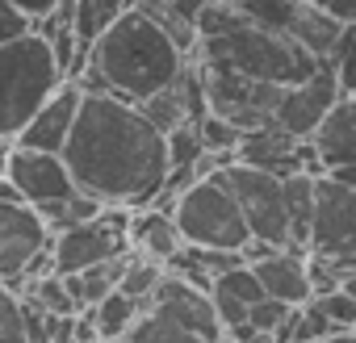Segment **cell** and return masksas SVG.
Listing matches in <instances>:
<instances>
[{
    "label": "cell",
    "mask_w": 356,
    "mask_h": 343,
    "mask_svg": "<svg viewBox=\"0 0 356 343\" xmlns=\"http://www.w3.org/2000/svg\"><path fill=\"white\" fill-rule=\"evenodd\" d=\"M310 256H323L339 276H348V264L356 260V181L327 167L314 181Z\"/></svg>",
    "instance_id": "7"
},
{
    "label": "cell",
    "mask_w": 356,
    "mask_h": 343,
    "mask_svg": "<svg viewBox=\"0 0 356 343\" xmlns=\"http://www.w3.org/2000/svg\"><path fill=\"white\" fill-rule=\"evenodd\" d=\"M260 285L268 297L277 301H289V306H306L314 297V281H310V260L306 251H293V247H273L264 251L260 260H252Z\"/></svg>",
    "instance_id": "16"
},
{
    "label": "cell",
    "mask_w": 356,
    "mask_h": 343,
    "mask_svg": "<svg viewBox=\"0 0 356 343\" xmlns=\"http://www.w3.org/2000/svg\"><path fill=\"white\" fill-rule=\"evenodd\" d=\"M126 260H130V251H126V256H113V260H105V264L80 268V272H63V281H67V293H72L76 310H92L101 297H109V293L122 285Z\"/></svg>",
    "instance_id": "19"
},
{
    "label": "cell",
    "mask_w": 356,
    "mask_h": 343,
    "mask_svg": "<svg viewBox=\"0 0 356 343\" xmlns=\"http://www.w3.org/2000/svg\"><path fill=\"white\" fill-rule=\"evenodd\" d=\"M235 159L268 167V172H277V176H293V172H323L314 142L310 138H293L277 122L260 126V130H248L243 142H239V151H235Z\"/></svg>",
    "instance_id": "14"
},
{
    "label": "cell",
    "mask_w": 356,
    "mask_h": 343,
    "mask_svg": "<svg viewBox=\"0 0 356 343\" xmlns=\"http://www.w3.org/2000/svg\"><path fill=\"white\" fill-rule=\"evenodd\" d=\"M189 59L193 55H185L172 42V34L159 30L143 9H126L92 47L84 92H118L126 101H147L181 76Z\"/></svg>",
    "instance_id": "2"
},
{
    "label": "cell",
    "mask_w": 356,
    "mask_h": 343,
    "mask_svg": "<svg viewBox=\"0 0 356 343\" xmlns=\"http://www.w3.org/2000/svg\"><path fill=\"white\" fill-rule=\"evenodd\" d=\"M163 276H168V264H163V260L143 256V251L130 247V260H126V272H122V285H118V289L130 293L134 301H143V310H151L155 289L163 285Z\"/></svg>",
    "instance_id": "24"
},
{
    "label": "cell",
    "mask_w": 356,
    "mask_h": 343,
    "mask_svg": "<svg viewBox=\"0 0 356 343\" xmlns=\"http://www.w3.org/2000/svg\"><path fill=\"white\" fill-rule=\"evenodd\" d=\"M88 314H92V326H97V335H101V339H126V335H130V326L143 318V301H134L130 293L113 289V293H109V297H101Z\"/></svg>",
    "instance_id": "23"
},
{
    "label": "cell",
    "mask_w": 356,
    "mask_h": 343,
    "mask_svg": "<svg viewBox=\"0 0 356 343\" xmlns=\"http://www.w3.org/2000/svg\"><path fill=\"white\" fill-rule=\"evenodd\" d=\"M323 167H356V92H343L310 138Z\"/></svg>",
    "instance_id": "17"
},
{
    "label": "cell",
    "mask_w": 356,
    "mask_h": 343,
    "mask_svg": "<svg viewBox=\"0 0 356 343\" xmlns=\"http://www.w3.org/2000/svg\"><path fill=\"white\" fill-rule=\"evenodd\" d=\"M323 343H356V326H352V331H335V335L323 339Z\"/></svg>",
    "instance_id": "37"
},
{
    "label": "cell",
    "mask_w": 356,
    "mask_h": 343,
    "mask_svg": "<svg viewBox=\"0 0 356 343\" xmlns=\"http://www.w3.org/2000/svg\"><path fill=\"white\" fill-rule=\"evenodd\" d=\"M343 289H348V293L356 297V272H352V276H343Z\"/></svg>",
    "instance_id": "38"
},
{
    "label": "cell",
    "mask_w": 356,
    "mask_h": 343,
    "mask_svg": "<svg viewBox=\"0 0 356 343\" xmlns=\"http://www.w3.org/2000/svg\"><path fill=\"white\" fill-rule=\"evenodd\" d=\"M80 105H84V84L80 80H63L51 101L30 117V126L17 134V147H34V151H63L72 130H76V117H80Z\"/></svg>",
    "instance_id": "15"
},
{
    "label": "cell",
    "mask_w": 356,
    "mask_h": 343,
    "mask_svg": "<svg viewBox=\"0 0 356 343\" xmlns=\"http://www.w3.org/2000/svg\"><path fill=\"white\" fill-rule=\"evenodd\" d=\"M130 222L134 218L126 214V206H105L97 218L59 231L51 243L55 272H80V268L105 264L113 256H126L130 251Z\"/></svg>",
    "instance_id": "9"
},
{
    "label": "cell",
    "mask_w": 356,
    "mask_h": 343,
    "mask_svg": "<svg viewBox=\"0 0 356 343\" xmlns=\"http://www.w3.org/2000/svg\"><path fill=\"white\" fill-rule=\"evenodd\" d=\"M235 5L252 26H264L273 34H285V38L302 42L323 63L331 59V51H335V42L343 34V22L323 13L318 5H310V0H235Z\"/></svg>",
    "instance_id": "10"
},
{
    "label": "cell",
    "mask_w": 356,
    "mask_h": 343,
    "mask_svg": "<svg viewBox=\"0 0 356 343\" xmlns=\"http://www.w3.org/2000/svg\"><path fill=\"white\" fill-rule=\"evenodd\" d=\"M130 343H214V339H206L202 331H193V326H185V322H176L172 314H163V310H143V318L130 326V335H126ZM222 343V339H218Z\"/></svg>",
    "instance_id": "22"
},
{
    "label": "cell",
    "mask_w": 356,
    "mask_h": 343,
    "mask_svg": "<svg viewBox=\"0 0 356 343\" xmlns=\"http://www.w3.org/2000/svg\"><path fill=\"white\" fill-rule=\"evenodd\" d=\"M202 155H206V142H202V126H197V122H189V126H181V130H172V134H168V159H172V172L193 167Z\"/></svg>",
    "instance_id": "26"
},
{
    "label": "cell",
    "mask_w": 356,
    "mask_h": 343,
    "mask_svg": "<svg viewBox=\"0 0 356 343\" xmlns=\"http://www.w3.org/2000/svg\"><path fill=\"white\" fill-rule=\"evenodd\" d=\"M67 80L55 59L47 34L26 30L9 42H0V142H17L30 117L51 101V92Z\"/></svg>",
    "instance_id": "3"
},
{
    "label": "cell",
    "mask_w": 356,
    "mask_h": 343,
    "mask_svg": "<svg viewBox=\"0 0 356 343\" xmlns=\"http://www.w3.org/2000/svg\"><path fill=\"white\" fill-rule=\"evenodd\" d=\"M327 63L335 67L339 88L356 92V22H343V34H339V42H335V51H331Z\"/></svg>",
    "instance_id": "28"
},
{
    "label": "cell",
    "mask_w": 356,
    "mask_h": 343,
    "mask_svg": "<svg viewBox=\"0 0 356 343\" xmlns=\"http://www.w3.org/2000/svg\"><path fill=\"white\" fill-rule=\"evenodd\" d=\"M314 301L327 310V318L339 326V331H352L356 326V297L339 285V289H327V293H314Z\"/></svg>",
    "instance_id": "31"
},
{
    "label": "cell",
    "mask_w": 356,
    "mask_h": 343,
    "mask_svg": "<svg viewBox=\"0 0 356 343\" xmlns=\"http://www.w3.org/2000/svg\"><path fill=\"white\" fill-rule=\"evenodd\" d=\"M314 181H318V172H293V176H285L289 247H293V251H310V226H314Z\"/></svg>",
    "instance_id": "20"
},
{
    "label": "cell",
    "mask_w": 356,
    "mask_h": 343,
    "mask_svg": "<svg viewBox=\"0 0 356 343\" xmlns=\"http://www.w3.org/2000/svg\"><path fill=\"white\" fill-rule=\"evenodd\" d=\"M214 176L235 193L248 226H252V239L260 243H273V247H289V210H285V176L268 167H256V163H243V159H231L222 163Z\"/></svg>",
    "instance_id": "6"
},
{
    "label": "cell",
    "mask_w": 356,
    "mask_h": 343,
    "mask_svg": "<svg viewBox=\"0 0 356 343\" xmlns=\"http://www.w3.org/2000/svg\"><path fill=\"white\" fill-rule=\"evenodd\" d=\"M130 247H134V251H143V256H155V260L172 264L176 256L189 247V243H185L181 226H176L172 210L151 206V214H138V218L130 222Z\"/></svg>",
    "instance_id": "18"
},
{
    "label": "cell",
    "mask_w": 356,
    "mask_h": 343,
    "mask_svg": "<svg viewBox=\"0 0 356 343\" xmlns=\"http://www.w3.org/2000/svg\"><path fill=\"white\" fill-rule=\"evenodd\" d=\"M210 297H214V310H218V318H222V326L231 331V326H239V322H248V301H239V297H231L227 289H210Z\"/></svg>",
    "instance_id": "34"
},
{
    "label": "cell",
    "mask_w": 356,
    "mask_h": 343,
    "mask_svg": "<svg viewBox=\"0 0 356 343\" xmlns=\"http://www.w3.org/2000/svg\"><path fill=\"white\" fill-rule=\"evenodd\" d=\"M197 5H218V0H197Z\"/></svg>",
    "instance_id": "39"
},
{
    "label": "cell",
    "mask_w": 356,
    "mask_h": 343,
    "mask_svg": "<svg viewBox=\"0 0 356 343\" xmlns=\"http://www.w3.org/2000/svg\"><path fill=\"white\" fill-rule=\"evenodd\" d=\"M55 243L51 222L30 201H5L0 197V281L9 289H22L30 264Z\"/></svg>",
    "instance_id": "11"
},
{
    "label": "cell",
    "mask_w": 356,
    "mask_h": 343,
    "mask_svg": "<svg viewBox=\"0 0 356 343\" xmlns=\"http://www.w3.org/2000/svg\"><path fill=\"white\" fill-rule=\"evenodd\" d=\"M63 159L80 193L126 210L155 206L172 176L168 134L143 113L138 101L118 92H84Z\"/></svg>",
    "instance_id": "1"
},
{
    "label": "cell",
    "mask_w": 356,
    "mask_h": 343,
    "mask_svg": "<svg viewBox=\"0 0 356 343\" xmlns=\"http://www.w3.org/2000/svg\"><path fill=\"white\" fill-rule=\"evenodd\" d=\"M310 5H318L323 13H331L339 22H356V0H310Z\"/></svg>",
    "instance_id": "35"
},
{
    "label": "cell",
    "mask_w": 356,
    "mask_h": 343,
    "mask_svg": "<svg viewBox=\"0 0 356 343\" xmlns=\"http://www.w3.org/2000/svg\"><path fill=\"white\" fill-rule=\"evenodd\" d=\"M13 5L38 22V17H47V13H55V5H59V0H13Z\"/></svg>",
    "instance_id": "36"
},
{
    "label": "cell",
    "mask_w": 356,
    "mask_h": 343,
    "mask_svg": "<svg viewBox=\"0 0 356 343\" xmlns=\"http://www.w3.org/2000/svg\"><path fill=\"white\" fill-rule=\"evenodd\" d=\"M130 5L126 0H76V9H72V30L80 38V51L92 55V47L101 42V34L126 13Z\"/></svg>",
    "instance_id": "21"
},
{
    "label": "cell",
    "mask_w": 356,
    "mask_h": 343,
    "mask_svg": "<svg viewBox=\"0 0 356 343\" xmlns=\"http://www.w3.org/2000/svg\"><path fill=\"white\" fill-rule=\"evenodd\" d=\"M339 97H343L339 76H335L331 63H323L314 76H306V80H298V84L285 88V97H281L273 122H277L281 130H289L293 138H314L318 126L327 122V113L339 105Z\"/></svg>",
    "instance_id": "13"
},
{
    "label": "cell",
    "mask_w": 356,
    "mask_h": 343,
    "mask_svg": "<svg viewBox=\"0 0 356 343\" xmlns=\"http://www.w3.org/2000/svg\"><path fill=\"white\" fill-rule=\"evenodd\" d=\"M0 343H30V335H26V301L5 281H0Z\"/></svg>",
    "instance_id": "25"
},
{
    "label": "cell",
    "mask_w": 356,
    "mask_h": 343,
    "mask_svg": "<svg viewBox=\"0 0 356 343\" xmlns=\"http://www.w3.org/2000/svg\"><path fill=\"white\" fill-rule=\"evenodd\" d=\"M0 172L13 181V189L47 210V206H59V201H72L80 189H76V176L63 159V151H34V147H13L5 159H0Z\"/></svg>",
    "instance_id": "12"
},
{
    "label": "cell",
    "mask_w": 356,
    "mask_h": 343,
    "mask_svg": "<svg viewBox=\"0 0 356 343\" xmlns=\"http://www.w3.org/2000/svg\"><path fill=\"white\" fill-rule=\"evenodd\" d=\"M197 63H218V67H235V72H248L256 80H273V84H298L306 76H314L323 67V59L314 51H306L302 42L285 38V34H273L264 26H252L243 13L231 30L222 34H210L197 42Z\"/></svg>",
    "instance_id": "4"
},
{
    "label": "cell",
    "mask_w": 356,
    "mask_h": 343,
    "mask_svg": "<svg viewBox=\"0 0 356 343\" xmlns=\"http://www.w3.org/2000/svg\"><path fill=\"white\" fill-rule=\"evenodd\" d=\"M339 326L327 318V310L310 297L306 306H302V314H298V335H293V343H323V339H331Z\"/></svg>",
    "instance_id": "30"
},
{
    "label": "cell",
    "mask_w": 356,
    "mask_h": 343,
    "mask_svg": "<svg viewBox=\"0 0 356 343\" xmlns=\"http://www.w3.org/2000/svg\"><path fill=\"white\" fill-rule=\"evenodd\" d=\"M26 30H34V17L22 13L13 0H0V42H9V38H17Z\"/></svg>",
    "instance_id": "33"
},
{
    "label": "cell",
    "mask_w": 356,
    "mask_h": 343,
    "mask_svg": "<svg viewBox=\"0 0 356 343\" xmlns=\"http://www.w3.org/2000/svg\"><path fill=\"white\" fill-rule=\"evenodd\" d=\"M197 126H202L206 151H222V155H235L239 142H243V134H248V130H239L235 122H227V117H218V113H206Z\"/></svg>",
    "instance_id": "27"
},
{
    "label": "cell",
    "mask_w": 356,
    "mask_h": 343,
    "mask_svg": "<svg viewBox=\"0 0 356 343\" xmlns=\"http://www.w3.org/2000/svg\"><path fill=\"white\" fill-rule=\"evenodd\" d=\"M172 218L181 226L189 247H214V251H243L252 243V226L235 201V193L218 176L193 181L185 193H176Z\"/></svg>",
    "instance_id": "5"
},
{
    "label": "cell",
    "mask_w": 356,
    "mask_h": 343,
    "mask_svg": "<svg viewBox=\"0 0 356 343\" xmlns=\"http://www.w3.org/2000/svg\"><path fill=\"white\" fill-rule=\"evenodd\" d=\"M293 306L289 301H277V297H260V301H252V310H248V322L256 326V331H277L281 322H285V314H289Z\"/></svg>",
    "instance_id": "32"
},
{
    "label": "cell",
    "mask_w": 356,
    "mask_h": 343,
    "mask_svg": "<svg viewBox=\"0 0 356 343\" xmlns=\"http://www.w3.org/2000/svg\"><path fill=\"white\" fill-rule=\"evenodd\" d=\"M197 67H202V84H206V105H210V113L235 122L239 130L273 126L277 105H281V97H285V84L256 80V76H248V72L218 67V63H197Z\"/></svg>",
    "instance_id": "8"
},
{
    "label": "cell",
    "mask_w": 356,
    "mask_h": 343,
    "mask_svg": "<svg viewBox=\"0 0 356 343\" xmlns=\"http://www.w3.org/2000/svg\"><path fill=\"white\" fill-rule=\"evenodd\" d=\"M47 310H55V314H80L76 310V301H72V293H67V281H63V272H47V276H34V289H30Z\"/></svg>",
    "instance_id": "29"
}]
</instances>
